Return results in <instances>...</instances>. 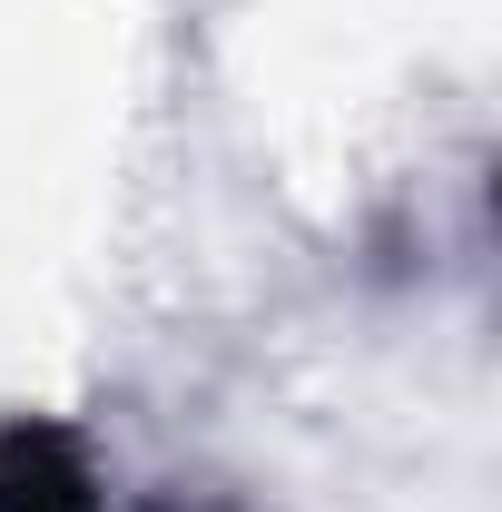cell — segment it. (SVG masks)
<instances>
[{
    "label": "cell",
    "mask_w": 502,
    "mask_h": 512,
    "mask_svg": "<svg viewBox=\"0 0 502 512\" xmlns=\"http://www.w3.org/2000/svg\"><path fill=\"white\" fill-rule=\"evenodd\" d=\"M0 512H99L79 444H69V434H50V424L0 434Z\"/></svg>",
    "instance_id": "obj_1"
}]
</instances>
